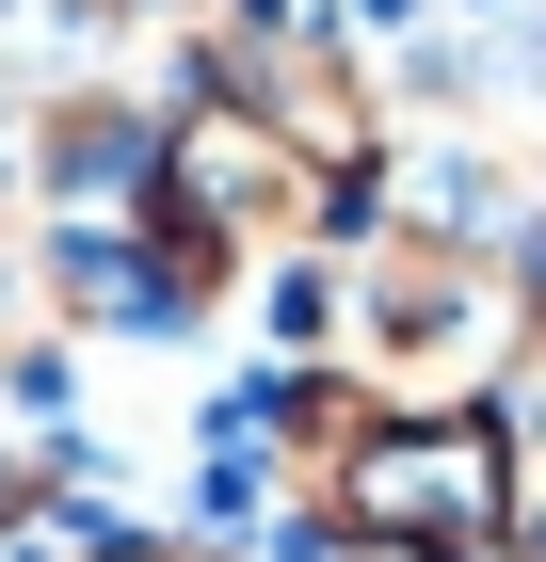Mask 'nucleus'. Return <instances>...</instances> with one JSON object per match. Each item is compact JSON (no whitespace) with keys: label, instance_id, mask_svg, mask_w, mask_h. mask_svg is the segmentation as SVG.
I'll return each instance as SVG.
<instances>
[{"label":"nucleus","instance_id":"1","mask_svg":"<svg viewBox=\"0 0 546 562\" xmlns=\"http://www.w3.org/2000/svg\"><path fill=\"white\" fill-rule=\"evenodd\" d=\"M81 562H210V547H129V530H97Z\"/></svg>","mask_w":546,"mask_h":562}]
</instances>
